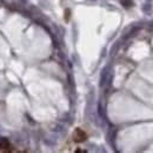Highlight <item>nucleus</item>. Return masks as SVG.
I'll return each instance as SVG.
<instances>
[{"instance_id": "obj_2", "label": "nucleus", "mask_w": 153, "mask_h": 153, "mask_svg": "<svg viewBox=\"0 0 153 153\" xmlns=\"http://www.w3.org/2000/svg\"><path fill=\"white\" fill-rule=\"evenodd\" d=\"M9 147H11V145L8 144V141H7V140H1V143H0V151L9 152V151H12Z\"/></svg>"}, {"instance_id": "obj_1", "label": "nucleus", "mask_w": 153, "mask_h": 153, "mask_svg": "<svg viewBox=\"0 0 153 153\" xmlns=\"http://www.w3.org/2000/svg\"><path fill=\"white\" fill-rule=\"evenodd\" d=\"M86 138H87V136L81 128H76L74 133H73V140L76 143H82V141L86 140Z\"/></svg>"}]
</instances>
